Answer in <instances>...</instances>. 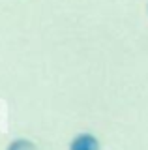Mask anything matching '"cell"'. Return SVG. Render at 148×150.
I'll use <instances>...</instances> for the list:
<instances>
[{"mask_svg":"<svg viewBox=\"0 0 148 150\" xmlns=\"http://www.w3.org/2000/svg\"><path fill=\"white\" fill-rule=\"evenodd\" d=\"M99 139L92 133H77L69 143V150H99Z\"/></svg>","mask_w":148,"mask_h":150,"instance_id":"cell-1","label":"cell"},{"mask_svg":"<svg viewBox=\"0 0 148 150\" xmlns=\"http://www.w3.org/2000/svg\"><path fill=\"white\" fill-rule=\"evenodd\" d=\"M6 150H38V146H36L34 143H32L30 139H13L10 144H8V148Z\"/></svg>","mask_w":148,"mask_h":150,"instance_id":"cell-2","label":"cell"}]
</instances>
